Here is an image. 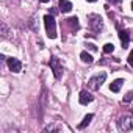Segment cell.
<instances>
[{
  "label": "cell",
  "instance_id": "cell-1",
  "mask_svg": "<svg viewBox=\"0 0 133 133\" xmlns=\"http://www.w3.org/2000/svg\"><path fill=\"white\" fill-rule=\"evenodd\" d=\"M44 25H45L47 36H49L50 39H55V38H56V22H55L53 16H50V14L44 16Z\"/></svg>",
  "mask_w": 133,
  "mask_h": 133
},
{
  "label": "cell",
  "instance_id": "cell-2",
  "mask_svg": "<svg viewBox=\"0 0 133 133\" xmlns=\"http://www.w3.org/2000/svg\"><path fill=\"white\" fill-rule=\"evenodd\" d=\"M50 69L53 71V75H55V78H61L63 77V66H61V63H59V59L56 58V56H52L50 58Z\"/></svg>",
  "mask_w": 133,
  "mask_h": 133
},
{
  "label": "cell",
  "instance_id": "cell-3",
  "mask_svg": "<svg viewBox=\"0 0 133 133\" xmlns=\"http://www.w3.org/2000/svg\"><path fill=\"white\" fill-rule=\"evenodd\" d=\"M105 78H107V74H105V72H100V74L91 77V78H89V88L94 89V91L99 89V88L102 86V83L105 82Z\"/></svg>",
  "mask_w": 133,
  "mask_h": 133
},
{
  "label": "cell",
  "instance_id": "cell-4",
  "mask_svg": "<svg viewBox=\"0 0 133 133\" xmlns=\"http://www.w3.org/2000/svg\"><path fill=\"white\" fill-rule=\"evenodd\" d=\"M89 25L92 28V31H100L103 28V24H102V17L99 14H91L89 16Z\"/></svg>",
  "mask_w": 133,
  "mask_h": 133
},
{
  "label": "cell",
  "instance_id": "cell-5",
  "mask_svg": "<svg viewBox=\"0 0 133 133\" xmlns=\"http://www.w3.org/2000/svg\"><path fill=\"white\" fill-rule=\"evenodd\" d=\"M119 128L124 130V131L133 130V117H130V116H122V117L119 119Z\"/></svg>",
  "mask_w": 133,
  "mask_h": 133
},
{
  "label": "cell",
  "instance_id": "cell-6",
  "mask_svg": "<svg viewBox=\"0 0 133 133\" xmlns=\"http://www.w3.org/2000/svg\"><path fill=\"white\" fill-rule=\"evenodd\" d=\"M8 66L13 72H21L22 71V63L17 58H8Z\"/></svg>",
  "mask_w": 133,
  "mask_h": 133
},
{
  "label": "cell",
  "instance_id": "cell-7",
  "mask_svg": "<svg viewBox=\"0 0 133 133\" xmlns=\"http://www.w3.org/2000/svg\"><path fill=\"white\" fill-rule=\"evenodd\" d=\"M92 94L91 92H88V91H82L80 92V97H78V100H80V103L82 105H88V103H91L92 102Z\"/></svg>",
  "mask_w": 133,
  "mask_h": 133
},
{
  "label": "cell",
  "instance_id": "cell-8",
  "mask_svg": "<svg viewBox=\"0 0 133 133\" xmlns=\"http://www.w3.org/2000/svg\"><path fill=\"white\" fill-rule=\"evenodd\" d=\"M119 38H121V42H122V47H128V42H130V33L127 30H119Z\"/></svg>",
  "mask_w": 133,
  "mask_h": 133
},
{
  "label": "cell",
  "instance_id": "cell-9",
  "mask_svg": "<svg viewBox=\"0 0 133 133\" xmlns=\"http://www.w3.org/2000/svg\"><path fill=\"white\" fill-rule=\"evenodd\" d=\"M58 6H59V10H61L63 13H69V11L72 10V3L69 2V0H59Z\"/></svg>",
  "mask_w": 133,
  "mask_h": 133
},
{
  "label": "cell",
  "instance_id": "cell-10",
  "mask_svg": "<svg viewBox=\"0 0 133 133\" xmlns=\"http://www.w3.org/2000/svg\"><path fill=\"white\" fill-rule=\"evenodd\" d=\"M122 83H124V80H122V78H117V80H114V82L110 85V89H111L113 92H119L121 88H122Z\"/></svg>",
  "mask_w": 133,
  "mask_h": 133
},
{
  "label": "cell",
  "instance_id": "cell-11",
  "mask_svg": "<svg viewBox=\"0 0 133 133\" xmlns=\"http://www.w3.org/2000/svg\"><path fill=\"white\" fill-rule=\"evenodd\" d=\"M92 117H94L92 114H86V116L83 117V121L78 124V130H83V128H85V127H86V125H88L91 121H92Z\"/></svg>",
  "mask_w": 133,
  "mask_h": 133
},
{
  "label": "cell",
  "instance_id": "cell-12",
  "mask_svg": "<svg viewBox=\"0 0 133 133\" xmlns=\"http://www.w3.org/2000/svg\"><path fill=\"white\" fill-rule=\"evenodd\" d=\"M80 58H82L83 63H88V64H91V63L94 61V58H92L88 52H82V53H80Z\"/></svg>",
  "mask_w": 133,
  "mask_h": 133
},
{
  "label": "cell",
  "instance_id": "cell-13",
  "mask_svg": "<svg viewBox=\"0 0 133 133\" xmlns=\"http://www.w3.org/2000/svg\"><path fill=\"white\" fill-rule=\"evenodd\" d=\"M68 22H69V25L72 27V28H78V19L77 17H71V19H68Z\"/></svg>",
  "mask_w": 133,
  "mask_h": 133
},
{
  "label": "cell",
  "instance_id": "cell-14",
  "mask_svg": "<svg viewBox=\"0 0 133 133\" xmlns=\"http://www.w3.org/2000/svg\"><path fill=\"white\" fill-rule=\"evenodd\" d=\"M113 50H114V45H113L111 42H107V44L103 45V52H105V53H111Z\"/></svg>",
  "mask_w": 133,
  "mask_h": 133
},
{
  "label": "cell",
  "instance_id": "cell-15",
  "mask_svg": "<svg viewBox=\"0 0 133 133\" xmlns=\"http://www.w3.org/2000/svg\"><path fill=\"white\" fill-rule=\"evenodd\" d=\"M133 100V91H128L125 96H124V102L127 103V102H131Z\"/></svg>",
  "mask_w": 133,
  "mask_h": 133
},
{
  "label": "cell",
  "instance_id": "cell-16",
  "mask_svg": "<svg viewBox=\"0 0 133 133\" xmlns=\"http://www.w3.org/2000/svg\"><path fill=\"white\" fill-rule=\"evenodd\" d=\"M128 64L130 66H133V50L130 52V55H128Z\"/></svg>",
  "mask_w": 133,
  "mask_h": 133
},
{
  "label": "cell",
  "instance_id": "cell-17",
  "mask_svg": "<svg viewBox=\"0 0 133 133\" xmlns=\"http://www.w3.org/2000/svg\"><path fill=\"white\" fill-rule=\"evenodd\" d=\"M39 2H41V3H47V2H49V0H39Z\"/></svg>",
  "mask_w": 133,
  "mask_h": 133
},
{
  "label": "cell",
  "instance_id": "cell-18",
  "mask_svg": "<svg viewBox=\"0 0 133 133\" xmlns=\"http://www.w3.org/2000/svg\"><path fill=\"white\" fill-rule=\"evenodd\" d=\"M88 2H97V0H88Z\"/></svg>",
  "mask_w": 133,
  "mask_h": 133
},
{
  "label": "cell",
  "instance_id": "cell-19",
  "mask_svg": "<svg viewBox=\"0 0 133 133\" xmlns=\"http://www.w3.org/2000/svg\"><path fill=\"white\" fill-rule=\"evenodd\" d=\"M131 10H133V3H131Z\"/></svg>",
  "mask_w": 133,
  "mask_h": 133
}]
</instances>
